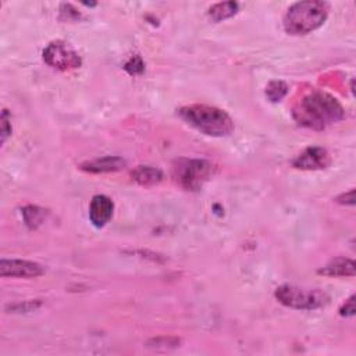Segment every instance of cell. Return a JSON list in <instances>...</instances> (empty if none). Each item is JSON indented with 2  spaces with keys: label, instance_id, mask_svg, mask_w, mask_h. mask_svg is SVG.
Returning a JSON list of instances; mask_svg holds the SVG:
<instances>
[{
  "label": "cell",
  "instance_id": "obj_1",
  "mask_svg": "<svg viewBox=\"0 0 356 356\" xmlns=\"http://www.w3.org/2000/svg\"><path fill=\"white\" fill-rule=\"evenodd\" d=\"M292 117L305 128L323 131L343 120L345 110L334 96L316 90L303 96L295 104Z\"/></svg>",
  "mask_w": 356,
  "mask_h": 356
},
{
  "label": "cell",
  "instance_id": "obj_2",
  "mask_svg": "<svg viewBox=\"0 0 356 356\" xmlns=\"http://www.w3.org/2000/svg\"><path fill=\"white\" fill-rule=\"evenodd\" d=\"M178 115L192 128L207 136H228L234 131L232 118L221 108L206 104L184 106Z\"/></svg>",
  "mask_w": 356,
  "mask_h": 356
},
{
  "label": "cell",
  "instance_id": "obj_3",
  "mask_svg": "<svg viewBox=\"0 0 356 356\" xmlns=\"http://www.w3.org/2000/svg\"><path fill=\"white\" fill-rule=\"evenodd\" d=\"M330 11V4L318 0L293 3L284 15V29L289 35H307L320 28Z\"/></svg>",
  "mask_w": 356,
  "mask_h": 356
},
{
  "label": "cell",
  "instance_id": "obj_4",
  "mask_svg": "<svg viewBox=\"0 0 356 356\" xmlns=\"http://www.w3.org/2000/svg\"><path fill=\"white\" fill-rule=\"evenodd\" d=\"M216 167L200 159H182L174 164L172 175L186 191H199L213 177Z\"/></svg>",
  "mask_w": 356,
  "mask_h": 356
},
{
  "label": "cell",
  "instance_id": "obj_5",
  "mask_svg": "<svg viewBox=\"0 0 356 356\" xmlns=\"http://www.w3.org/2000/svg\"><path fill=\"white\" fill-rule=\"evenodd\" d=\"M274 296L281 305L298 310H314L324 306L328 300V296L323 291L305 289L288 284L280 285Z\"/></svg>",
  "mask_w": 356,
  "mask_h": 356
},
{
  "label": "cell",
  "instance_id": "obj_6",
  "mask_svg": "<svg viewBox=\"0 0 356 356\" xmlns=\"http://www.w3.org/2000/svg\"><path fill=\"white\" fill-rule=\"evenodd\" d=\"M43 60L47 65L67 71L79 68L82 64L81 56L65 42L53 40L43 49Z\"/></svg>",
  "mask_w": 356,
  "mask_h": 356
},
{
  "label": "cell",
  "instance_id": "obj_7",
  "mask_svg": "<svg viewBox=\"0 0 356 356\" xmlns=\"http://www.w3.org/2000/svg\"><path fill=\"white\" fill-rule=\"evenodd\" d=\"M44 274V267L36 261L21 259H1L0 275L11 278H35Z\"/></svg>",
  "mask_w": 356,
  "mask_h": 356
},
{
  "label": "cell",
  "instance_id": "obj_8",
  "mask_svg": "<svg viewBox=\"0 0 356 356\" xmlns=\"http://www.w3.org/2000/svg\"><path fill=\"white\" fill-rule=\"evenodd\" d=\"M331 164V156L324 147L310 146L299 153L293 160L292 165L298 170H323Z\"/></svg>",
  "mask_w": 356,
  "mask_h": 356
},
{
  "label": "cell",
  "instance_id": "obj_9",
  "mask_svg": "<svg viewBox=\"0 0 356 356\" xmlns=\"http://www.w3.org/2000/svg\"><path fill=\"white\" fill-rule=\"evenodd\" d=\"M114 203L106 195H95L89 204V220L90 222L100 228L104 227L113 217Z\"/></svg>",
  "mask_w": 356,
  "mask_h": 356
},
{
  "label": "cell",
  "instance_id": "obj_10",
  "mask_svg": "<svg viewBox=\"0 0 356 356\" xmlns=\"http://www.w3.org/2000/svg\"><path fill=\"white\" fill-rule=\"evenodd\" d=\"M125 167V160L118 156H106L96 160L85 161L81 164V170L90 174H103V172H114L120 171Z\"/></svg>",
  "mask_w": 356,
  "mask_h": 356
},
{
  "label": "cell",
  "instance_id": "obj_11",
  "mask_svg": "<svg viewBox=\"0 0 356 356\" xmlns=\"http://www.w3.org/2000/svg\"><path fill=\"white\" fill-rule=\"evenodd\" d=\"M318 274L325 277H355L356 264L350 259L337 257L331 260L328 264L318 270Z\"/></svg>",
  "mask_w": 356,
  "mask_h": 356
},
{
  "label": "cell",
  "instance_id": "obj_12",
  "mask_svg": "<svg viewBox=\"0 0 356 356\" xmlns=\"http://www.w3.org/2000/svg\"><path fill=\"white\" fill-rule=\"evenodd\" d=\"M131 177L139 185L152 186L163 179V172L161 170L152 165H138L135 170L131 171Z\"/></svg>",
  "mask_w": 356,
  "mask_h": 356
},
{
  "label": "cell",
  "instance_id": "obj_13",
  "mask_svg": "<svg viewBox=\"0 0 356 356\" xmlns=\"http://www.w3.org/2000/svg\"><path fill=\"white\" fill-rule=\"evenodd\" d=\"M239 4L236 1H224V3H217L214 6H211L207 11V15L211 21L214 22H220L224 21L227 18L234 17L238 13Z\"/></svg>",
  "mask_w": 356,
  "mask_h": 356
},
{
  "label": "cell",
  "instance_id": "obj_14",
  "mask_svg": "<svg viewBox=\"0 0 356 356\" xmlns=\"http://www.w3.org/2000/svg\"><path fill=\"white\" fill-rule=\"evenodd\" d=\"M288 93V85L284 81H271L266 86V96L270 102H281Z\"/></svg>",
  "mask_w": 356,
  "mask_h": 356
},
{
  "label": "cell",
  "instance_id": "obj_15",
  "mask_svg": "<svg viewBox=\"0 0 356 356\" xmlns=\"http://www.w3.org/2000/svg\"><path fill=\"white\" fill-rule=\"evenodd\" d=\"M22 216L29 228H36L38 225L42 224L44 218V210L36 206H26L22 210Z\"/></svg>",
  "mask_w": 356,
  "mask_h": 356
},
{
  "label": "cell",
  "instance_id": "obj_16",
  "mask_svg": "<svg viewBox=\"0 0 356 356\" xmlns=\"http://www.w3.org/2000/svg\"><path fill=\"white\" fill-rule=\"evenodd\" d=\"M10 115L7 110H3L1 113V143L6 142L8 135L11 134V122H10Z\"/></svg>",
  "mask_w": 356,
  "mask_h": 356
},
{
  "label": "cell",
  "instance_id": "obj_17",
  "mask_svg": "<svg viewBox=\"0 0 356 356\" xmlns=\"http://www.w3.org/2000/svg\"><path fill=\"white\" fill-rule=\"evenodd\" d=\"M339 314L342 317H352L355 316V295L345 300V303L339 307Z\"/></svg>",
  "mask_w": 356,
  "mask_h": 356
},
{
  "label": "cell",
  "instance_id": "obj_18",
  "mask_svg": "<svg viewBox=\"0 0 356 356\" xmlns=\"http://www.w3.org/2000/svg\"><path fill=\"white\" fill-rule=\"evenodd\" d=\"M335 200L338 203H341V204H350V206H353L355 204V191L350 189L348 193H342Z\"/></svg>",
  "mask_w": 356,
  "mask_h": 356
}]
</instances>
